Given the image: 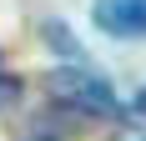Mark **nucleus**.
<instances>
[{"instance_id": "nucleus-2", "label": "nucleus", "mask_w": 146, "mask_h": 141, "mask_svg": "<svg viewBox=\"0 0 146 141\" xmlns=\"http://www.w3.org/2000/svg\"><path fill=\"white\" fill-rule=\"evenodd\" d=\"M91 20L116 41L146 35V0H91Z\"/></svg>"}, {"instance_id": "nucleus-4", "label": "nucleus", "mask_w": 146, "mask_h": 141, "mask_svg": "<svg viewBox=\"0 0 146 141\" xmlns=\"http://www.w3.org/2000/svg\"><path fill=\"white\" fill-rule=\"evenodd\" d=\"M136 111H141V116H146V91H141V96H136Z\"/></svg>"}, {"instance_id": "nucleus-1", "label": "nucleus", "mask_w": 146, "mask_h": 141, "mask_svg": "<svg viewBox=\"0 0 146 141\" xmlns=\"http://www.w3.org/2000/svg\"><path fill=\"white\" fill-rule=\"evenodd\" d=\"M50 91H56L66 106L86 111V116H116V111H121V101H116V91H111V81H106V76H96L91 66H81V61L50 70Z\"/></svg>"}, {"instance_id": "nucleus-3", "label": "nucleus", "mask_w": 146, "mask_h": 141, "mask_svg": "<svg viewBox=\"0 0 146 141\" xmlns=\"http://www.w3.org/2000/svg\"><path fill=\"white\" fill-rule=\"evenodd\" d=\"M15 96H20V81H15V76H5V70H0V106H10Z\"/></svg>"}]
</instances>
